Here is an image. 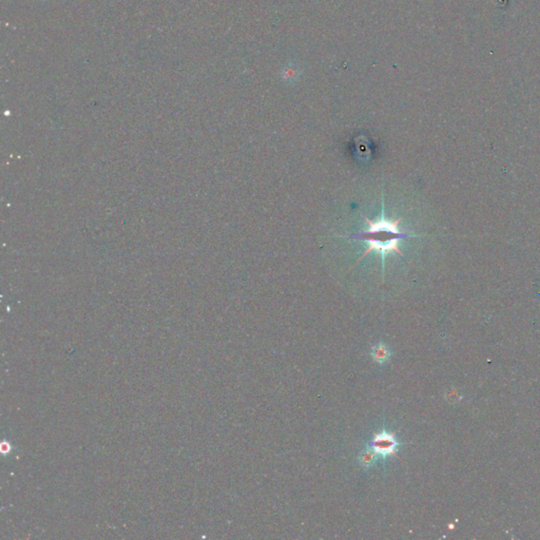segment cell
Masks as SVG:
<instances>
[{
  "mask_svg": "<svg viewBox=\"0 0 540 540\" xmlns=\"http://www.w3.org/2000/svg\"><path fill=\"white\" fill-rule=\"evenodd\" d=\"M360 214L362 215L363 219L365 220V223L367 224V229L360 231L357 234H350V235H340L341 238H347L349 240H359L367 244V248L361 255V258L358 260V262L355 264V266L361 262L366 255L373 251H378L381 255L382 260V276L384 281V274H385V258L387 254L390 253H397L404 258V254L402 250L400 249V242L405 239L411 238H419V234H413L407 231H403L400 229L399 224L403 220V217H399L397 220H390L387 219L384 214V201L382 195V202H381V215L378 220L372 221L368 217L360 211Z\"/></svg>",
  "mask_w": 540,
  "mask_h": 540,
  "instance_id": "6da1fadb",
  "label": "cell"
},
{
  "mask_svg": "<svg viewBox=\"0 0 540 540\" xmlns=\"http://www.w3.org/2000/svg\"><path fill=\"white\" fill-rule=\"evenodd\" d=\"M372 448L381 457H387L394 455L398 450V442L394 436L385 431L375 436Z\"/></svg>",
  "mask_w": 540,
  "mask_h": 540,
  "instance_id": "7a4b0ae2",
  "label": "cell"
},
{
  "mask_svg": "<svg viewBox=\"0 0 540 540\" xmlns=\"http://www.w3.org/2000/svg\"><path fill=\"white\" fill-rule=\"evenodd\" d=\"M372 357L374 361L379 364L386 363L391 358V350L385 344L379 343L372 349Z\"/></svg>",
  "mask_w": 540,
  "mask_h": 540,
  "instance_id": "3957f363",
  "label": "cell"
},
{
  "mask_svg": "<svg viewBox=\"0 0 540 540\" xmlns=\"http://www.w3.org/2000/svg\"><path fill=\"white\" fill-rule=\"evenodd\" d=\"M378 457L379 455L375 452L373 448L365 449L359 455V462L361 463V466L364 468H371L376 463Z\"/></svg>",
  "mask_w": 540,
  "mask_h": 540,
  "instance_id": "277c9868",
  "label": "cell"
},
{
  "mask_svg": "<svg viewBox=\"0 0 540 540\" xmlns=\"http://www.w3.org/2000/svg\"><path fill=\"white\" fill-rule=\"evenodd\" d=\"M297 72H298V70H297L295 67H292V65H291V67L287 68L285 71H284V78H286V79H292V78H295V77H297V76H296Z\"/></svg>",
  "mask_w": 540,
  "mask_h": 540,
  "instance_id": "5b68a950",
  "label": "cell"
}]
</instances>
